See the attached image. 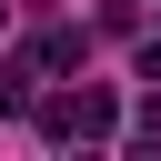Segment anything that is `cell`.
Listing matches in <instances>:
<instances>
[{
  "mask_svg": "<svg viewBox=\"0 0 161 161\" xmlns=\"http://www.w3.org/2000/svg\"><path fill=\"white\" fill-rule=\"evenodd\" d=\"M131 131H141V141H161V80L141 91V111H131Z\"/></svg>",
  "mask_w": 161,
  "mask_h": 161,
  "instance_id": "3957f363",
  "label": "cell"
},
{
  "mask_svg": "<svg viewBox=\"0 0 161 161\" xmlns=\"http://www.w3.org/2000/svg\"><path fill=\"white\" fill-rule=\"evenodd\" d=\"M70 60H80V30H40L30 40V70H70Z\"/></svg>",
  "mask_w": 161,
  "mask_h": 161,
  "instance_id": "7a4b0ae2",
  "label": "cell"
},
{
  "mask_svg": "<svg viewBox=\"0 0 161 161\" xmlns=\"http://www.w3.org/2000/svg\"><path fill=\"white\" fill-rule=\"evenodd\" d=\"M111 121H121V101H111L101 80H80V91H50V101H40V131H50V141H111Z\"/></svg>",
  "mask_w": 161,
  "mask_h": 161,
  "instance_id": "6da1fadb",
  "label": "cell"
},
{
  "mask_svg": "<svg viewBox=\"0 0 161 161\" xmlns=\"http://www.w3.org/2000/svg\"><path fill=\"white\" fill-rule=\"evenodd\" d=\"M141 80H161V40H151V50H141Z\"/></svg>",
  "mask_w": 161,
  "mask_h": 161,
  "instance_id": "277c9868",
  "label": "cell"
}]
</instances>
